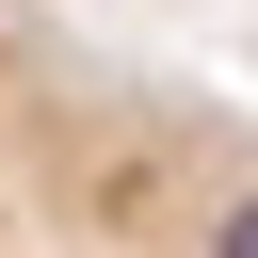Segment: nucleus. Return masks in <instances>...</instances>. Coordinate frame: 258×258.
<instances>
[{"instance_id":"1","label":"nucleus","mask_w":258,"mask_h":258,"mask_svg":"<svg viewBox=\"0 0 258 258\" xmlns=\"http://www.w3.org/2000/svg\"><path fill=\"white\" fill-rule=\"evenodd\" d=\"M0 258H258V113L0 0Z\"/></svg>"}]
</instances>
